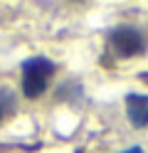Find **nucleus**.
Instances as JSON below:
<instances>
[{
    "instance_id": "nucleus-1",
    "label": "nucleus",
    "mask_w": 148,
    "mask_h": 153,
    "mask_svg": "<svg viewBox=\"0 0 148 153\" xmlns=\"http://www.w3.org/2000/svg\"><path fill=\"white\" fill-rule=\"evenodd\" d=\"M52 74H54V64L49 59H45V57L27 59L22 64V91H25V97H30V99L39 97L47 89Z\"/></svg>"
},
{
    "instance_id": "nucleus-2",
    "label": "nucleus",
    "mask_w": 148,
    "mask_h": 153,
    "mask_svg": "<svg viewBox=\"0 0 148 153\" xmlns=\"http://www.w3.org/2000/svg\"><path fill=\"white\" fill-rule=\"evenodd\" d=\"M111 47L121 57H133L146 50V40L136 27H118L111 32Z\"/></svg>"
},
{
    "instance_id": "nucleus-5",
    "label": "nucleus",
    "mask_w": 148,
    "mask_h": 153,
    "mask_svg": "<svg viewBox=\"0 0 148 153\" xmlns=\"http://www.w3.org/2000/svg\"><path fill=\"white\" fill-rule=\"evenodd\" d=\"M123 153H143V151L138 148V146H133V148H128V151H123Z\"/></svg>"
},
{
    "instance_id": "nucleus-3",
    "label": "nucleus",
    "mask_w": 148,
    "mask_h": 153,
    "mask_svg": "<svg viewBox=\"0 0 148 153\" xmlns=\"http://www.w3.org/2000/svg\"><path fill=\"white\" fill-rule=\"evenodd\" d=\"M126 109H128V119L136 128L148 126V94H128Z\"/></svg>"
},
{
    "instance_id": "nucleus-4",
    "label": "nucleus",
    "mask_w": 148,
    "mask_h": 153,
    "mask_svg": "<svg viewBox=\"0 0 148 153\" xmlns=\"http://www.w3.org/2000/svg\"><path fill=\"white\" fill-rule=\"evenodd\" d=\"M13 109H15V99H13V94H10L7 89H0V119H3L7 111H13Z\"/></svg>"
}]
</instances>
